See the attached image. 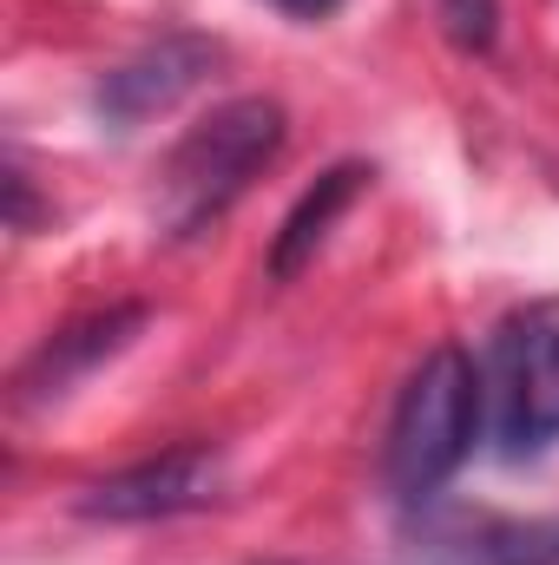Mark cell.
<instances>
[{
  "label": "cell",
  "instance_id": "obj_4",
  "mask_svg": "<svg viewBox=\"0 0 559 565\" xmlns=\"http://www.w3.org/2000/svg\"><path fill=\"white\" fill-rule=\"evenodd\" d=\"M224 487V454L218 447H171L158 460H139L113 480H99L80 513L86 520H113V526H133V520H178V513H198L211 507Z\"/></svg>",
  "mask_w": 559,
  "mask_h": 565
},
{
  "label": "cell",
  "instance_id": "obj_8",
  "mask_svg": "<svg viewBox=\"0 0 559 565\" xmlns=\"http://www.w3.org/2000/svg\"><path fill=\"white\" fill-rule=\"evenodd\" d=\"M376 171L369 164H336V171H323L303 198H296V211L283 217V231H277V244H271V277L289 282L316 250H323V237H329V224L356 204V191L369 184Z\"/></svg>",
  "mask_w": 559,
  "mask_h": 565
},
{
  "label": "cell",
  "instance_id": "obj_9",
  "mask_svg": "<svg viewBox=\"0 0 559 565\" xmlns=\"http://www.w3.org/2000/svg\"><path fill=\"white\" fill-rule=\"evenodd\" d=\"M441 7V26L454 46L467 53H487L494 46V20H500V0H434Z\"/></svg>",
  "mask_w": 559,
  "mask_h": 565
},
{
  "label": "cell",
  "instance_id": "obj_3",
  "mask_svg": "<svg viewBox=\"0 0 559 565\" xmlns=\"http://www.w3.org/2000/svg\"><path fill=\"white\" fill-rule=\"evenodd\" d=\"M481 408L507 460H534L559 447V296L500 316L481 362Z\"/></svg>",
  "mask_w": 559,
  "mask_h": 565
},
{
  "label": "cell",
  "instance_id": "obj_10",
  "mask_svg": "<svg viewBox=\"0 0 559 565\" xmlns=\"http://www.w3.org/2000/svg\"><path fill=\"white\" fill-rule=\"evenodd\" d=\"M271 7H277V13H289V20H329L342 0H271Z\"/></svg>",
  "mask_w": 559,
  "mask_h": 565
},
{
  "label": "cell",
  "instance_id": "obj_2",
  "mask_svg": "<svg viewBox=\"0 0 559 565\" xmlns=\"http://www.w3.org/2000/svg\"><path fill=\"white\" fill-rule=\"evenodd\" d=\"M487 422L481 408V369L461 355V349H434L409 375L395 415H389V440H382V473H389V493L402 507L434 500L461 460L474 454V434Z\"/></svg>",
  "mask_w": 559,
  "mask_h": 565
},
{
  "label": "cell",
  "instance_id": "obj_6",
  "mask_svg": "<svg viewBox=\"0 0 559 565\" xmlns=\"http://www.w3.org/2000/svg\"><path fill=\"white\" fill-rule=\"evenodd\" d=\"M145 329V309L139 302H126V309H99V316H80V322H66L53 342H40L33 349V362L20 369V402L27 408H40V402H60V395H73L99 362H113L119 349H133V335Z\"/></svg>",
  "mask_w": 559,
  "mask_h": 565
},
{
  "label": "cell",
  "instance_id": "obj_5",
  "mask_svg": "<svg viewBox=\"0 0 559 565\" xmlns=\"http://www.w3.org/2000/svg\"><path fill=\"white\" fill-rule=\"evenodd\" d=\"M211 66H218V40L165 33L158 46H145V53H133L126 66L106 73V86H99V119H106L113 132H133V126H145V119L171 113L184 93H198Z\"/></svg>",
  "mask_w": 559,
  "mask_h": 565
},
{
  "label": "cell",
  "instance_id": "obj_7",
  "mask_svg": "<svg viewBox=\"0 0 559 565\" xmlns=\"http://www.w3.org/2000/svg\"><path fill=\"white\" fill-rule=\"evenodd\" d=\"M434 565H559V520H474L428 546Z\"/></svg>",
  "mask_w": 559,
  "mask_h": 565
},
{
  "label": "cell",
  "instance_id": "obj_1",
  "mask_svg": "<svg viewBox=\"0 0 559 565\" xmlns=\"http://www.w3.org/2000/svg\"><path fill=\"white\" fill-rule=\"evenodd\" d=\"M283 151V106L277 99H231L211 119H198L184 139L171 145V158L158 164V198L151 217L165 237H198L211 231L244 191L251 178Z\"/></svg>",
  "mask_w": 559,
  "mask_h": 565
}]
</instances>
